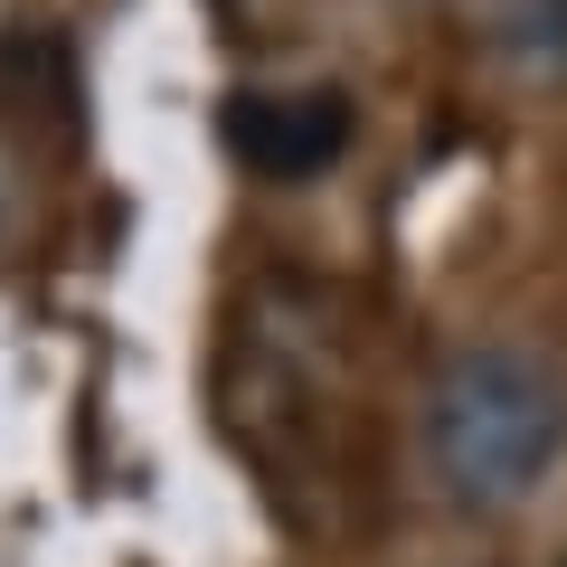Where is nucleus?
I'll list each match as a JSON object with an SVG mask.
<instances>
[{"label": "nucleus", "instance_id": "obj_1", "mask_svg": "<svg viewBox=\"0 0 567 567\" xmlns=\"http://www.w3.org/2000/svg\"><path fill=\"white\" fill-rule=\"evenodd\" d=\"M567 454V369L548 350L483 341L435 379L425 406V464L464 511H511Z\"/></svg>", "mask_w": 567, "mask_h": 567}, {"label": "nucleus", "instance_id": "obj_2", "mask_svg": "<svg viewBox=\"0 0 567 567\" xmlns=\"http://www.w3.org/2000/svg\"><path fill=\"white\" fill-rule=\"evenodd\" d=\"M218 142L256 181H322L350 152V95L341 85H237L218 104Z\"/></svg>", "mask_w": 567, "mask_h": 567}, {"label": "nucleus", "instance_id": "obj_3", "mask_svg": "<svg viewBox=\"0 0 567 567\" xmlns=\"http://www.w3.org/2000/svg\"><path fill=\"white\" fill-rule=\"evenodd\" d=\"M502 66H529V76H558L567 66V0H502Z\"/></svg>", "mask_w": 567, "mask_h": 567}, {"label": "nucleus", "instance_id": "obj_4", "mask_svg": "<svg viewBox=\"0 0 567 567\" xmlns=\"http://www.w3.org/2000/svg\"><path fill=\"white\" fill-rule=\"evenodd\" d=\"M558 567H567V558H558Z\"/></svg>", "mask_w": 567, "mask_h": 567}]
</instances>
